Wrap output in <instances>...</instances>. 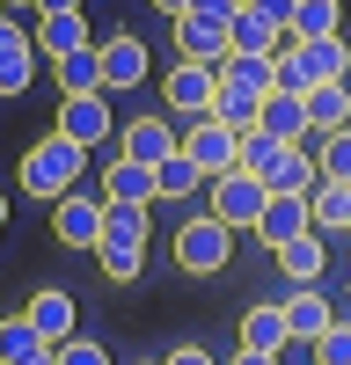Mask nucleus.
Here are the masks:
<instances>
[{
  "label": "nucleus",
  "mask_w": 351,
  "mask_h": 365,
  "mask_svg": "<svg viewBox=\"0 0 351 365\" xmlns=\"http://www.w3.org/2000/svg\"><path fill=\"white\" fill-rule=\"evenodd\" d=\"M81 161H88L81 146L51 132V139H37V146L22 154V190H29V197H51V205H58V197H66L73 182H81Z\"/></svg>",
  "instance_id": "nucleus-1"
},
{
  "label": "nucleus",
  "mask_w": 351,
  "mask_h": 365,
  "mask_svg": "<svg viewBox=\"0 0 351 365\" xmlns=\"http://www.w3.org/2000/svg\"><path fill=\"white\" fill-rule=\"evenodd\" d=\"M176 263H183L190 278H213V270H227V263H234V234L213 220V212H198V220L176 227Z\"/></svg>",
  "instance_id": "nucleus-2"
},
{
  "label": "nucleus",
  "mask_w": 351,
  "mask_h": 365,
  "mask_svg": "<svg viewBox=\"0 0 351 365\" xmlns=\"http://www.w3.org/2000/svg\"><path fill=\"white\" fill-rule=\"evenodd\" d=\"M227 15H213V8H190L183 22H176V58H183V66H220L227 58Z\"/></svg>",
  "instance_id": "nucleus-3"
},
{
  "label": "nucleus",
  "mask_w": 351,
  "mask_h": 365,
  "mask_svg": "<svg viewBox=\"0 0 351 365\" xmlns=\"http://www.w3.org/2000/svg\"><path fill=\"white\" fill-rule=\"evenodd\" d=\"M176 146H183V161H190L205 182H213V175H234V146H242V139H234L220 117H198V125L176 139Z\"/></svg>",
  "instance_id": "nucleus-4"
},
{
  "label": "nucleus",
  "mask_w": 351,
  "mask_h": 365,
  "mask_svg": "<svg viewBox=\"0 0 351 365\" xmlns=\"http://www.w3.org/2000/svg\"><path fill=\"white\" fill-rule=\"evenodd\" d=\"M263 197H271V190H263L256 175H242V168H234V175H213V220H220L227 234H234V227H256Z\"/></svg>",
  "instance_id": "nucleus-5"
},
{
  "label": "nucleus",
  "mask_w": 351,
  "mask_h": 365,
  "mask_svg": "<svg viewBox=\"0 0 351 365\" xmlns=\"http://www.w3.org/2000/svg\"><path fill=\"white\" fill-rule=\"evenodd\" d=\"M161 96H168V110L176 117H213V66H183V58H176L168 66V81H161Z\"/></svg>",
  "instance_id": "nucleus-6"
},
{
  "label": "nucleus",
  "mask_w": 351,
  "mask_h": 365,
  "mask_svg": "<svg viewBox=\"0 0 351 365\" xmlns=\"http://www.w3.org/2000/svg\"><path fill=\"white\" fill-rule=\"evenodd\" d=\"M51 234L66 241V249H96V241H103V205L81 197V190H66L51 205Z\"/></svg>",
  "instance_id": "nucleus-7"
},
{
  "label": "nucleus",
  "mask_w": 351,
  "mask_h": 365,
  "mask_svg": "<svg viewBox=\"0 0 351 365\" xmlns=\"http://www.w3.org/2000/svg\"><path fill=\"white\" fill-rule=\"evenodd\" d=\"M29 73H37V44L29 29H15V15H0V96H22Z\"/></svg>",
  "instance_id": "nucleus-8"
},
{
  "label": "nucleus",
  "mask_w": 351,
  "mask_h": 365,
  "mask_svg": "<svg viewBox=\"0 0 351 365\" xmlns=\"http://www.w3.org/2000/svg\"><path fill=\"white\" fill-rule=\"evenodd\" d=\"M292 58H300L307 88H344V81H351V51H344V37H315V44H292Z\"/></svg>",
  "instance_id": "nucleus-9"
},
{
  "label": "nucleus",
  "mask_w": 351,
  "mask_h": 365,
  "mask_svg": "<svg viewBox=\"0 0 351 365\" xmlns=\"http://www.w3.org/2000/svg\"><path fill=\"white\" fill-rule=\"evenodd\" d=\"M29 44H37V51L51 58V66H58V58H73V51H88V44H96V29H88L81 15H37Z\"/></svg>",
  "instance_id": "nucleus-10"
},
{
  "label": "nucleus",
  "mask_w": 351,
  "mask_h": 365,
  "mask_svg": "<svg viewBox=\"0 0 351 365\" xmlns=\"http://www.w3.org/2000/svg\"><path fill=\"white\" fill-rule=\"evenodd\" d=\"M58 139H73L81 154L96 139H110V110H103V96H66V110H58Z\"/></svg>",
  "instance_id": "nucleus-11"
},
{
  "label": "nucleus",
  "mask_w": 351,
  "mask_h": 365,
  "mask_svg": "<svg viewBox=\"0 0 351 365\" xmlns=\"http://www.w3.org/2000/svg\"><path fill=\"white\" fill-rule=\"evenodd\" d=\"M96 58H103V88H139L146 81V44L139 37H103Z\"/></svg>",
  "instance_id": "nucleus-12"
},
{
  "label": "nucleus",
  "mask_w": 351,
  "mask_h": 365,
  "mask_svg": "<svg viewBox=\"0 0 351 365\" xmlns=\"http://www.w3.org/2000/svg\"><path fill=\"white\" fill-rule=\"evenodd\" d=\"M22 322L37 329L51 351H58V344H73V292H37V299L22 307Z\"/></svg>",
  "instance_id": "nucleus-13"
},
{
  "label": "nucleus",
  "mask_w": 351,
  "mask_h": 365,
  "mask_svg": "<svg viewBox=\"0 0 351 365\" xmlns=\"http://www.w3.org/2000/svg\"><path fill=\"white\" fill-rule=\"evenodd\" d=\"M256 234L271 241V249H285V241L315 234V227H307V197H263V212H256Z\"/></svg>",
  "instance_id": "nucleus-14"
},
{
  "label": "nucleus",
  "mask_w": 351,
  "mask_h": 365,
  "mask_svg": "<svg viewBox=\"0 0 351 365\" xmlns=\"http://www.w3.org/2000/svg\"><path fill=\"white\" fill-rule=\"evenodd\" d=\"M125 161H139V168H161L168 154H176V132L161 125V117H132L125 125V146H117Z\"/></svg>",
  "instance_id": "nucleus-15"
},
{
  "label": "nucleus",
  "mask_w": 351,
  "mask_h": 365,
  "mask_svg": "<svg viewBox=\"0 0 351 365\" xmlns=\"http://www.w3.org/2000/svg\"><path fill=\"white\" fill-rule=\"evenodd\" d=\"M213 88H227V96H249V103H263L271 96V58H220L213 66Z\"/></svg>",
  "instance_id": "nucleus-16"
},
{
  "label": "nucleus",
  "mask_w": 351,
  "mask_h": 365,
  "mask_svg": "<svg viewBox=\"0 0 351 365\" xmlns=\"http://www.w3.org/2000/svg\"><path fill=\"white\" fill-rule=\"evenodd\" d=\"M278 314H285V344H315L322 329L337 322V314H330V299H322L315 285H307V292H292V299H285Z\"/></svg>",
  "instance_id": "nucleus-17"
},
{
  "label": "nucleus",
  "mask_w": 351,
  "mask_h": 365,
  "mask_svg": "<svg viewBox=\"0 0 351 365\" xmlns=\"http://www.w3.org/2000/svg\"><path fill=\"white\" fill-rule=\"evenodd\" d=\"M256 132H263V139H278V146H300V139H307V110H300V96H263Z\"/></svg>",
  "instance_id": "nucleus-18"
},
{
  "label": "nucleus",
  "mask_w": 351,
  "mask_h": 365,
  "mask_svg": "<svg viewBox=\"0 0 351 365\" xmlns=\"http://www.w3.org/2000/svg\"><path fill=\"white\" fill-rule=\"evenodd\" d=\"M300 110H307V132H322V139L344 132V125H351V81H344V88H307Z\"/></svg>",
  "instance_id": "nucleus-19"
},
{
  "label": "nucleus",
  "mask_w": 351,
  "mask_h": 365,
  "mask_svg": "<svg viewBox=\"0 0 351 365\" xmlns=\"http://www.w3.org/2000/svg\"><path fill=\"white\" fill-rule=\"evenodd\" d=\"M103 205H154V168H139L117 154L110 175H103Z\"/></svg>",
  "instance_id": "nucleus-20"
},
{
  "label": "nucleus",
  "mask_w": 351,
  "mask_h": 365,
  "mask_svg": "<svg viewBox=\"0 0 351 365\" xmlns=\"http://www.w3.org/2000/svg\"><path fill=\"white\" fill-rule=\"evenodd\" d=\"M227 51H234V58H278V51H285V37H278L271 22H256V15L242 8V15H234V29H227Z\"/></svg>",
  "instance_id": "nucleus-21"
},
{
  "label": "nucleus",
  "mask_w": 351,
  "mask_h": 365,
  "mask_svg": "<svg viewBox=\"0 0 351 365\" xmlns=\"http://www.w3.org/2000/svg\"><path fill=\"white\" fill-rule=\"evenodd\" d=\"M96 249H146V205H103V241Z\"/></svg>",
  "instance_id": "nucleus-22"
},
{
  "label": "nucleus",
  "mask_w": 351,
  "mask_h": 365,
  "mask_svg": "<svg viewBox=\"0 0 351 365\" xmlns=\"http://www.w3.org/2000/svg\"><path fill=\"white\" fill-rule=\"evenodd\" d=\"M271 256H278V270H285V285H292V292H307V285L322 278V241H315V234L285 241V249H271Z\"/></svg>",
  "instance_id": "nucleus-23"
},
{
  "label": "nucleus",
  "mask_w": 351,
  "mask_h": 365,
  "mask_svg": "<svg viewBox=\"0 0 351 365\" xmlns=\"http://www.w3.org/2000/svg\"><path fill=\"white\" fill-rule=\"evenodd\" d=\"M242 351L278 358V351H285V314H278V307H249V314H242Z\"/></svg>",
  "instance_id": "nucleus-24"
},
{
  "label": "nucleus",
  "mask_w": 351,
  "mask_h": 365,
  "mask_svg": "<svg viewBox=\"0 0 351 365\" xmlns=\"http://www.w3.org/2000/svg\"><path fill=\"white\" fill-rule=\"evenodd\" d=\"M315 37H337V0H300V8H292L285 44H315Z\"/></svg>",
  "instance_id": "nucleus-25"
},
{
  "label": "nucleus",
  "mask_w": 351,
  "mask_h": 365,
  "mask_svg": "<svg viewBox=\"0 0 351 365\" xmlns=\"http://www.w3.org/2000/svg\"><path fill=\"white\" fill-rule=\"evenodd\" d=\"M58 88H66V96H103V58H96V44L73 51V58H58Z\"/></svg>",
  "instance_id": "nucleus-26"
},
{
  "label": "nucleus",
  "mask_w": 351,
  "mask_h": 365,
  "mask_svg": "<svg viewBox=\"0 0 351 365\" xmlns=\"http://www.w3.org/2000/svg\"><path fill=\"white\" fill-rule=\"evenodd\" d=\"M37 351H51V344H44L22 314H8V322H0V365H29Z\"/></svg>",
  "instance_id": "nucleus-27"
},
{
  "label": "nucleus",
  "mask_w": 351,
  "mask_h": 365,
  "mask_svg": "<svg viewBox=\"0 0 351 365\" xmlns=\"http://www.w3.org/2000/svg\"><path fill=\"white\" fill-rule=\"evenodd\" d=\"M315 175H322V182H351V125L315 146Z\"/></svg>",
  "instance_id": "nucleus-28"
},
{
  "label": "nucleus",
  "mask_w": 351,
  "mask_h": 365,
  "mask_svg": "<svg viewBox=\"0 0 351 365\" xmlns=\"http://www.w3.org/2000/svg\"><path fill=\"white\" fill-rule=\"evenodd\" d=\"M198 182H205V175H198V168L183 161V146H176V154H168V161L154 168V197H190Z\"/></svg>",
  "instance_id": "nucleus-29"
},
{
  "label": "nucleus",
  "mask_w": 351,
  "mask_h": 365,
  "mask_svg": "<svg viewBox=\"0 0 351 365\" xmlns=\"http://www.w3.org/2000/svg\"><path fill=\"white\" fill-rule=\"evenodd\" d=\"M315 365H351V322H330L315 336Z\"/></svg>",
  "instance_id": "nucleus-30"
},
{
  "label": "nucleus",
  "mask_w": 351,
  "mask_h": 365,
  "mask_svg": "<svg viewBox=\"0 0 351 365\" xmlns=\"http://www.w3.org/2000/svg\"><path fill=\"white\" fill-rule=\"evenodd\" d=\"M96 256H103V278L110 285H132L139 278V249H96Z\"/></svg>",
  "instance_id": "nucleus-31"
},
{
  "label": "nucleus",
  "mask_w": 351,
  "mask_h": 365,
  "mask_svg": "<svg viewBox=\"0 0 351 365\" xmlns=\"http://www.w3.org/2000/svg\"><path fill=\"white\" fill-rule=\"evenodd\" d=\"M292 8H300V0H249V15H256V22H271L278 37L292 29Z\"/></svg>",
  "instance_id": "nucleus-32"
},
{
  "label": "nucleus",
  "mask_w": 351,
  "mask_h": 365,
  "mask_svg": "<svg viewBox=\"0 0 351 365\" xmlns=\"http://www.w3.org/2000/svg\"><path fill=\"white\" fill-rule=\"evenodd\" d=\"M58 365H110V358H103V344H81L73 336V344H58Z\"/></svg>",
  "instance_id": "nucleus-33"
},
{
  "label": "nucleus",
  "mask_w": 351,
  "mask_h": 365,
  "mask_svg": "<svg viewBox=\"0 0 351 365\" xmlns=\"http://www.w3.org/2000/svg\"><path fill=\"white\" fill-rule=\"evenodd\" d=\"M161 365H220V358H213V351H198V344H176Z\"/></svg>",
  "instance_id": "nucleus-34"
},
{
  "label": "nucleus",
  "mask_w": 351,
  "mask_h": 365,
  "mask_svg": "<svg viewBox=\"0 0 351 365\" xmlns=\"http://www.w3.org/2000/svg\"><path fill=\"white\" fill-rule=\"evenodd\" d=\"M37 15H81V0H37Z\"/></svg>",
  "instance_id": "nucleus-35"
},
{
  "label": "nucleus",
  "mask_w": 351,
  "mask_h": 365,
  "mask_svg": "<svg viewBox=\"0 0 351 365\" xmlns=\"http://www.w3.org/2000/svg\"><path fill=\"white\" fill-rule=\"evenodd\" d=\"M154 8H161V15H176V22H183V15L198 8V0H154Z\"/></svg>",
  "instance_id": "nucleus-36"
},
{
  "label": "nucleus",
  "mask_w": 351,
  "mask_h": 365,
  "mask_svg": "<svg viewBox=\"0 0 351 365\" xmlns=\"http://www.w3.org/2000/svg\"><path fill=\"white\" fill-rule=\"evenodd\" d=\"M234 365H278V358H263V351H234Z\"/></svg>",
  "instance_id": "nucleus-37"
},
{
  "label": "nucleus",
  "mask_w": 351,
  "mask_h": 365,
  "mask_svg": "<svg viewBox=\"0 0 351 365\" xmlns=\"http://www.w3.org/2000/svg\"><path fill=\"white\" fill-rule=\"evenodd\" d=\"M0 8H37V0H0Z\"/></svg>",
  "instance_id": "nucleus-38"
},
{
  "label": "nucleus",
  "mask_w": 351,
  "mask_h": 365,
  "mask_svg": "<svg viewBox=\"0 0 351 365\" xmlns=\"http://www.w3.org/2000/svg\"><path fill=\"white\" fill-rule=\"evenodd\" d=\"M0 227H8V197H0Z\"/></svg>",
  "instance_id": "nucleus-39"
},
{
  "label": "nucleus",
  "mask_w": 351,
  "mask_h": 365,
  "mask_svg": "<svg viewBox=\"0 0 351 365\" xmlns=\"http://www.w3.org/2000/svg\"><path fill=\"white\" fill-rule=\"evenodd\" d=\"M146 365H161V358H146Z\"/></svg>",
  "instance_id": "nucleus-40"
},
{
  "label": "nucleus",
  "mask_w": 351,
  "mask_h": 365,
  "mask_svg": "<svg viewBox=\"0 0 351 365\" xmlns=\"http://www.w3.org/2000/svg\"><path fill=\"white\" fill-rule=\"evenodd\" d=\"M0 15H8V8H0Z\"/></svg>",
  "instance_id": "nucleus-41"
}]
</instances>
